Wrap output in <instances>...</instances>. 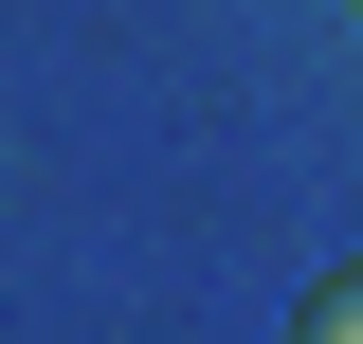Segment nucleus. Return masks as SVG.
Here are the masks:
<instances>
[{"mask_svg":"<svg viewBox=\"0 0 363 344\" xmlns=\"http://www.w3.org/2000/svg\"><path fill=\"white\" fill-rule=\"evenodd\" d=\"M291 344H363V272H327V290L291 308Z\"/></svg>","mask_w":363,"mask_h":344,"instance_id":"nucleus-1","label":"nucleus"}]
</instances>
